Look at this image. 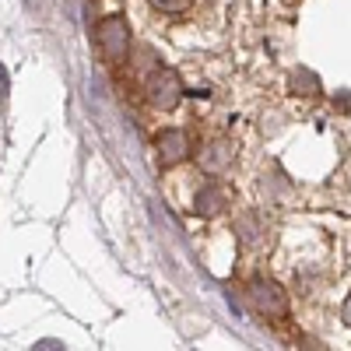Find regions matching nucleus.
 <instances>
[{
	"instance_id": "nucleus-1",
	"label": "nucleus",
	"mask_w": 351,
	"mask_h": 351,
	"mask_svg": "<svg viewBox=\"0 0 351 351\" xmlns=\"http://www.w3.org/2000/svg\"><path fill=\"white\" fill-rule=\"evenodd\" d=\"M99 46H102V53H106L109 64H120V60H123L130 39H127V21H123L120 14H112V18H106V21L99 25Z\"/></svg>"
},
{
	"instance_id": "nucleus-2",
	"label": "nucleus",
	"mask_w": 351,
	"mask_h": 351,
	"mask_svg": "<svg viewBox=\"0 0 351 351\" xmlns=\"http://www.w3.org/2000/svg\"><path fill=\"white\" fill-rule=\"evenodd\" d=\"M180 81H176V74L172 71H158V77L152 81V102L155 106H162V109H169V106H176L180 102Z\"/></svg>"
},
{
	"instance_id": "nucleus-3",
	"label": "nucleus",
	"mask_w": 351,
	"mask_h": 351,
	"mask_svg": "<svg viewBox=\"0 0 351 351\" xmlns=\"http://www.w3.org/2000/svg\"><path fill=\"white\" fill-rule=\"evenodd\" d=\"M186 152H190V148H186V134H180V130H165V134L158 137V155H162L165 165L183 162Z\"/></svg>"
},
{
	"instance_id": "nucleus-4",
	"label": "nucleus",
	"mask_w": 351,
	"mask_h": 351,
	"mask_svg": "<svg viewBox=\"0 0 351 351\" xmlns=\"http://www.w3.org/2000/svg\"><path fill=\"white\" fill-rule=\"evenodd\" d=\"M155 4H158L162 11H183V8L190 4V0H155Z\"/></svg>"
}]
</instances>
